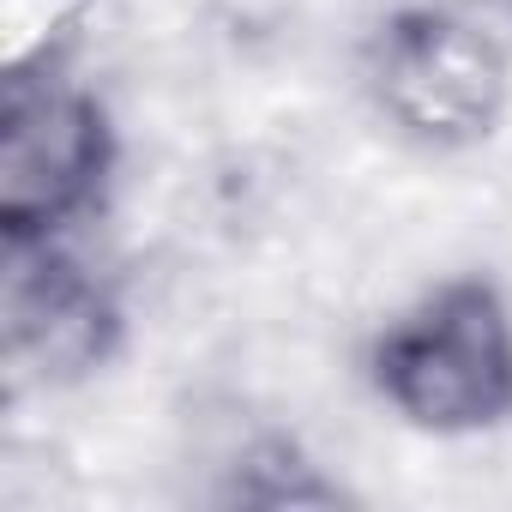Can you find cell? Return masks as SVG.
<instances>
[{"instance_id": "2", "label": "cell", "mask_w": 512, "mask_h": 512, "mask_svg": "<svg viewBox=\"0 0 512 512\" xmlns=\"http://www.w3.org/2000/svg\"><path fill=\"white\" fill-rule=\"evenodd\" d=\"M115 175L103 97L61 61H19L0 97V241L37 247L85 223Z\"/></svg>"}, {"instance_id": "3", "label": "cell", "mask_w": 512, "mask_h": 512, "mask_svg": "<svg viewBox=\"0 0 512 512\" xmlns=\"http://www.w3.org/2000/svg\"><path fill=\"white\" fill-rule=\"evenodd\" d=\"M368 91L380 115L434 151L488 139L512 97V61L500 37L452 7L392 13L368 43Z\"/></svg>"}, {"instance_id": "4", "label": "cell", "mask_w": 512, "mask_h": 512, "mask_svg": "<svg viewBox=\"0 0 512 512\" xmlns=\"http://www.w3.org/2000/svg\"><path fill=\"white\" fill-rule=\"evenodd\" d=\"M121 350V302L67 241L7 247L0 284V368L7 392H61Z\"/></svg>"}, {"instance_id": "1", "label": "cell", "mask_w": 512, "mask_h": 512, "mask_svg": "<svg viewBox=\"0 0 512 512\" xmlns=\"http://www.w3.org/2000/svg\"><path fill=\"white\" fill-rule=\"evenodd\" d=\"M368 386L422 434L512 422V308L488 278H446L368 344Z\"/></svg>"}, {"instance_id": "5", "label": "cell", "mask_w": 512, "mask_h": 512, "mask_svg": "<svg viewBox=\"0 0 512 512\" xmlns=\"http://www.w3.org/2000/svg\"><path fill=\"white\" fill-rule=\"evenodd\" d=\"M223 500H229V506H338L344 488L326 482L320 464H308L296 440L266 434V440H253V446L235 458Z\"/></svg>"}]
</instances>
